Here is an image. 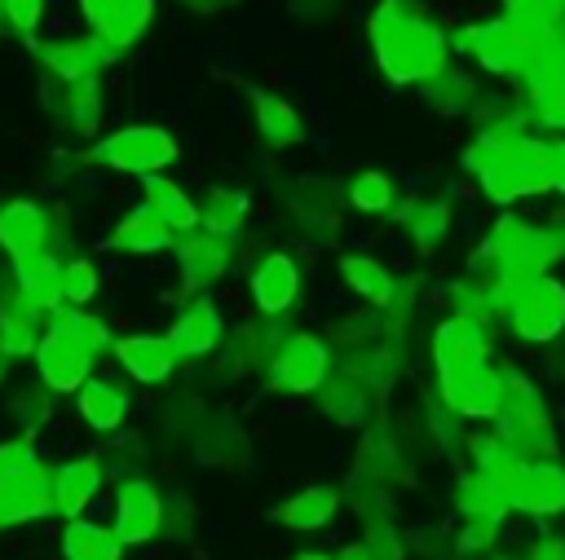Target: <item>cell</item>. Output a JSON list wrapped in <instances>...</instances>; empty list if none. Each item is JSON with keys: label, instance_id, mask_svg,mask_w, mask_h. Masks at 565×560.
I'll return each mask as SVG.
<instances>
[{"label": "cell", "instance_id": "53", "mask_svg": "<svg viewBox=\"0 0 565 560\" xmlns=\"http://www.w3.org/2000/svg\"><path fill=\"white\" fill-rule=\"evenodd\" d=\"M190 529V503L185 498H172L168 507H163V534H185Z\"/></svg>", "mask_w": 565, "mask_h": 560}, {"label": "cell", "instance_id": "50", "mask_svg": "<svg viewBox=\"0 0 565 560\" xmlns=\"http://www.w3.org/2000/svg\"><path fill=\"white\" fill-rule=\"evenodd\" d=\"M556 9H565L561 0H503V18L516 22H547Z\"/></svg>", "mask_w": 565, "mask_h": 560}, {"label": "cell", "instance_id": "54", "mask_svg": "<svg viewBox=\"0 0 565 560\" xmlns=\"http://www.w3.org/2000/svg\"><path fill=\"white\" fill-rule=\"evenodd\" d=\"M287 9H291L296 18H305V22H318V18H331L335 0H287Z\"/></svg>", "mask_w": 565, "mask_h": 560}, {"label": "cell", "instance_id": "18", "mask_svg": "<svg viewBox=\"0 0 565 560\" xmlns=\"http://www.w3.org/2000/svg\"><path fill=\"white\" fill-rule=\"evenodd\" d=\"M247 291H252V304L260 317H287V309L296 304L300 295V265L296 256L287 251H265L247 278Z\"/></svg>", "mask_w": 565, "mask_h": 560}, {"label": "cell", "instance_id": "28", "mask_svg": "<svg viewBox=\"0 0 565 560\" xmlns=\"http://www.w3.org/2000/svg\"><path fill=\"white\" fill-rule=\"evenodd\" d=\"M106 247L110 251H128V256H154L163 247H177V234L146 203H137L124 220H115V229L106 234Z\"/></svg>", "mask_w": 565, "mask_h": 560}, {"label": "cell", "instance_id": "58", "mask_svg": "<svg viewBox=\"0 0 565 560\" xmlns=\"http://www.w3.org/2000/svg\"><path fill=\"white\" fill-rule=\"evenodd\" d=\"M291 560H331V556H327V551H296Z\"/></svg>", "mask_w": 565, "mask_h": 560}, {"label": "cell", "instance_id": "35", "mask_svg": "<svg viewBox=\"0 0 565 560\" xmlns=\"http://www.w3.org/2000/svg\"><path fill=\"white\" fill-rule=\"evenodd\" d=\"M247 216H252V198L238 185H212L199 198V225L207 234H216V238H238V229L247 225Z\"/></svg>", "mask_w": 565, "mask_h": 560}, {"label": "cell", "instance_id": "42", "mask_svg": "<svg viewBox=\"0 0 565 560\" xmlns=\"http://www.w3.org/2000/svg\"><path fill=\"white\" fill-rule=\"evenodd\" d=\"M44 326H49V322L35 317L31 309L0 313V362H4V357H35Z\"/></svg>", "mask_w": 565, "mask_h": 560}, {"label": "cell", "instance_id": "31", "mask_svg": "<svg viewBox=\"0 0 565 560\" xmlns=\"http://www.w3.org/2000/svg\"><path fill=\"white\" fill-rule=\"evenodd\" d=\"M49 110L71 123L75 132H93L102 119V88L97 79H53L49 84Z\"/></svg>", "mask_w": 565, "mask_h": 560}, {"label": "cell", "instance_id": "19", "mask_svg": "<svg viewBox=\"0 0 565 560\" xmlns=\"http://www.w3.org/2000/svg\"><path fill=\"white\" fill-rule=\"evenodd\" d=\"M499 366H472L459 375L437 379V397L459 414V419H494L499 410Z\"/></svg>", "mask_w": 565, "mask_h": 560}, {"label": "cell", "instance_id": "16", "mask_svg": "<svg viewBox=\"0 0 565 560\" xmlns=\"http://www.w3.org/2000/svg\"><path fill=\"white\" fill-rule=\"evenodd\" d=\"M508 507L525 516H561L565 511V467L556 459L521 463L508 481Z\"/></svg>", "mask_w": 565, "mask_h": 560}, {"label": "cell", "instance_id": "47", "mask_svg": "<svg viewBox=\"0 0 565 560\" xmlns=\"http://www.w3.org/2000/svg\"><path fill=\"white\" fill-rule=\"evenodd\" d=\"M102 287V273L88 256H75V260H62V304L71 309H84Z\"/></svg>", "mask_w": 565, "mask_h": 560}, {"label": "cell", "instance_id": "21", "mask_svg": "<svg viewBox=\"0 0 565 560\" xmlns=\"http://www.w3.org/2000/svg\"><path fill=\"white\" fill-rule=\"evenodd\" d=\"M9 273L22 291V300L31 304V313H40L44 322H53L62 313V260L53 251H35L26 260H9Z\"/></svg>", "mask_w": 565, "mask_h": 560}, {"label": "cell", "instance_id": "8", "mask_svg": "<svg viewBox=\"0 0 565 560\" xmlns=\"http://www.w3.org/2000/svg\"><path fill=\"white\" fill-rule=\"evenodd\" d=\"M428 353H433L437 379L459 375V370H472V366H486V362H490L486 322H477V317H441V322L433 326Z\"/></svg>", "mask_w": 565, "mask_h": 560}, {"label": "cell", "instance_id": "14", "mask_svg": "<svg viewBox=\"0 0 565 560\" xmlns=\"http://www.w3.org/2000/svg\"><path fill=\"white\" fill-rule=\"evenodd\" d=\"M168 340H172L177 357H185V362L216 357L221 344H225V317H221L216 300H212V295H194V300H185V304L177 309V322H172Z\"/></svg>", "mask_w": 565, "mask_h": 560}, {"label": "cell", "instance_id": "23", "mask_svg": "<svg viewBox=\"0 0 565 560\" xmlns=\"http://www.w3.org/2000/svg\"><path fill=\"white\" fill-rule=\"evenodd\" d=\"M521 101L539 128H565V53H547L539 71L521 84Z\"/></svg>", "mask_w": 565, "mask_h": 560}, {"label": "cell", "instance_id": "11", "mask_svg": "<svg viewBox=\"0 0 565 560\" xmlns=\"http://www.w3.org/2000/svg\"><path fill=\"white\" fill-rule=\"evenodd\" d=\"M234 265V238H216L207 229L181 234L177 238V269H181V291L194 300L203 295L216 278H225Z\"/></svg>", "mask_w": 565, "mask_h": 560}, {"label": "cell", "instance_id": "56", "mask_svg": "<svg viewBox=\"0 0 565 560\" xmlns=\"http://www.w3.org/2000/svg\"><path fill=\"white\" fill-rule=\"evenodd\" d=\"M185 9H194V13H225V9H234L238 0H181Z\"/></svg>", "mask_w": 565, "mask_h": 560}, {"label": "cell", "instance_id": "4", "mask_svg": "<svg viewBox=\"0 0 565 560\" xmlns=\"http://www.w3.org/2000/svg\"><path fill=\"white\" fill-rule=\"evenodd\" d=\"M481 194L499 207L516 203V198H534L552 190V141L543 137H521L512 146H503L499 163L490 172L477 176Z\"/></svg>", "mask_w": 565, "mask_h": 560}, {"label": "cell", "instance_id": "26", "mask_svg": "<svg viewBox=\"0 0 565 560\" xmlns=\"http://www.w3.org/2000/svg\"><path fill=\"white\" fill-rule=\"evenodd\" d=\"M194 454L207 467H243L252 441L234 414H203V423L194 428Z\"/></svg>", "mask_w": 565, "mask_h": 560}, {"label": "cell", "instance_id": "22", "mask_svg": "<svg viewBox=\"0 0 565 560\" xmlns=\"http://www.w3.org/2000/svg\"><path fill=\"white\" fill-rule=\"evenodd\" d=\"M0 251L9 260H26L35 251H49V212L31 198H9L0 207Z\"/></svg>", "mask_w": 565, "mask_h": 560}, {"label": "cell", "instance_id": "57", "mask_svg": "<svg viewBox=\"0 0 565 560\" xmlns=\"http://www.w3.org/2000/svg\"><path fill=\"white\" fill-rule=\"evenodd\" d=\"M331 560H371V556L362 551V542H344V547H340Z\"/></svg>", "mask_w": 565, "mask_h": 560}, {"label": "cell", "instance_id": "13", "mask_svg": "<svg viewBox=\"0 0 565 560\" xmlns=\"http://www.w3.org/2000/svg\"><path fill=\"white\" fill-rule=\"evenodd\" d=\"M380 401H384V397H380L366 379H358V375H349V370H331L327 384L313 392V406H318L335 428H371L375 414H380Z\"/></svg>", "mask_w": 565, "mask_h": 560}, {"label": "cell", "instance_id": "55", "mask_svg": "<svg viewBox=\"0 0 565 560\" xmlns=\"http://www.w3.org/2000/svg\"><path fill=\"white\" fill-rule=\"evenodd\" d=\"M552 190L565 194V137L552 141Z\"/></svg>", "mask_w": 565, "mask_h": 560}, {"label": "cell", "instance_id": "7", "mask_svg": "<svg viewBox=\"0 0 565 560\" xmlns=\"http://www.w3.org/2000/svg\"><path fill=\"white\" fill-rule=\"evenodd\" d=\"M331 344L327 335H313V331H291L265 362V379L274 392H287V397H313L327 375H331Z\"/></svg>", "mask_w": 565, "mask_h": 560}, {"label": "cell", "instance_id": "36", "mask_svg": "<svg viewBox=\"0 0 565 560\" xmlns=\"http://www.w3.org/2000/svg\"><path fill=\"white\" fill-rule=\"evenodd\" d=\"M463 450H468V472L494 481L503 494H508V481L516 476V467L525 463L499 432H472V437H463Z\"/></svg>", "mask_w": 565, "mask_h": 560}, {"label": "cell", "instance_id": "34", "mask_svg": "<svg viewBox=\"0 0 565 560\" xmlns=\"http://www.w3.org/2000/svg\"><path fill=\"white\" fill-rule=\"evenodd\" d=\"M75 406L93 432H119L128 419V388H119L115 379H88L75 392Z\"/></svg>", "mask_w": 565, "mask_h": 560}, {"label": "cell", "instance_id": "41", "mask_svg": "<svg viewBox=\"0 0 565 560\" xmlns=\"http://www.w3.org/2000/svg\"><path fill=\"white\" fill-rule=\"evenodd\" d=\"M340 278H344V287L353 291V295H362V300H371L375 309L388 300V291H393V273L375 260V256H340Z\"/></svg>", "mask_w": 565, "mask_h": 560}, {"label": "cell", "instance_id": "62", "mask_svg": "<svg viewBox=\"0 0 565 560\" xmlns=\"http://www.w3.org/2000/svg\"><path fill=\"white\" fill-rule=\"evenodd\" d=\"M0 379H4V362H0Z\"/></svg>", "mask_w": 565, "mask_h": 560}, {"label": "cell", "instance_id": "48", "mask_svg": "<svg viewBox=\"0 0 565 560\" xmlns=\"http://www.w3.org/2000/svg\"><path fill=\"white\" fill-rule=\"evenodd\" d=\"M35 459H40V454H35V441H31V437H9V441H0V481L13 476L18 467L35 463Z\"/></svg>", "mask_w": 565, "mask_h": 560}, {"label": "cell", "instance_id": "27", "mask_svg": "<svg viewBox=\"0 0 565 560\" xmlns=\"http://www.w3.org/2000/svg\"><path fill=\"white\" fill-rule=\"evenodd\" d=\"M282 203L291 212V220L300 229H335V212H340V190L335 181H318V176H300L282 190Z\"/></svg>", "mask_w": 565, "mask_h": 560}, {"label": "cell", "instance_id": "60", "mask_svg": "<svg viewBox=\"0 0 565 560\" xmlns=\"http://www.w3.org/2000/svg\"><path fill=\"white\" fill-rule=\"evenodd\" d=\"M450 560H490V556H450Z\"/></svg>", "mask_w": 565, "mask_h": 560}, {"label": "cell", "instance_id": "39", "mask_svg": "<svg viewBox=\"0 0 565 560\" xmlns=\"http://www.w3.org/2000/svg\"><path fill=\"white\" fill-rule=\"evenodd\" d=\"M344 203H349L358 216H384V212L397 207V185H393L388 172H380V168H362V172L349 176V185H344Z\"/></svg>", "mask_w": 565, "mask_h": 560}, {"label": "cell", "instance_id": "63", "mask_svg": "<svg viewBox=\"0 0 565 560\" xmlns=\"http://www.w3.org/2000/svg\"><path fill=\"white\" fill-rule=\"evenodd\" d=\"M561 4H565V0H561Z\"/></svg>", "mask_w": 565, "mask_h": 560}, {"label": "cell", "instance_id": "10", "mask_svg": "<svg viewBox=\"0 0 565 560\" xmlns=\"http://www.w3.org/2000/svg\"><path fill=\"white\" fill-rule=\"evenodd\" d=\"M124 547H141L163 534V498L146 476H124L115 489V525Z\"/></svg>", "mask_w": 565, "mask_h": 560}, {"label": "cell", "instance_id": "43", "mask_svg": "<svg viewBox=\"0 0 565 560\" xmlns=\"http://www.w3.org/2000/svg\"><path fill=\"white\" fill-rule=\"evenodd\" d=\"M150 18H154V0H124V4L115 9V18H110L97 35H102L115 53H124V49H132V44L146 35Z\"/></svg>", "mask_w": 565, "mask_h": 560}, {"label": "cell", "instance_id": "49", "mask_svg": "<svg viewBox=\"0 0 565 560\" xmlns=\"http://www.w3.org/2000/svg\"><path fill=\"white\" fill-rule=\"evenodd\" d=\"M44 18V0H4V22L22 35H31Z\"/></svg>", "mask_w": 565, "mask_h": 560}, {"label": "cell", "instance_id": "40", "mask_svg": "<svg viewBox=\"0 0 565 560\" xmlns=\"http://www.w3.org/2000/svg\"><path fill=\"white\" fill-rule=\"evenodd\" d=\"M344 503L358 511V520H397V503H393V485L366 476V472H349L344 476Z\"/></svg>", "mask_w": 565, "mask_h": 560}, {"label": "cell", "instance_id": "44", "mask_svg": "<svg viewBox=\"0 0 565 560\" xmlns=\"http://www.w3.org/2000/svg\"><path fill=\"white\" fill-rule=\"evenodd\" d=\"M53 322H57V326H62V331H66V335H71V340L84 348V353H93V357H102L106 348H115L110 326H106L97 313H88V309H71V304H66V309H62Z\"/></svg>", "mask_w": 565, "mask_h": 560}, {"label": "cell", "instance_id": "33", "mask_svg": "<svg viewBox=\"0 0 565 560\" xmlns=\"http://www.w3.org/2000/svg\"><path fill=\"white\" fill-rule=\"evenodd\" d=\"M141 203L181 238V234H194L199 229V203L168 176H146L141 181Z\"/></svg>", "mask_w": 565, "mask_h": 560}, {"label": "cell", "instance_id": "20", "mask_svg": "<svg viewBox=\"0 0 565 560\" xmlns=\"http://www.w3.org/2000/svg\"><path fill=\"white\" fill-rule=\"evenodd\" d=\"M115 362L137 379V384H168L172 370H177V348L168 335H154V331H132V335H119L115 340Z\"/></svg>", "mask_w": 565, "mask_h": 560}, {"label": "cell", "instance_id": "45", "mask_svg": "<svg viewBox=\"0 0 565 560\" xmlns=\"http://www.w3.org/2000/svg\"><path fill=\"white\" fill-rule=\"evenodd\" d=\"M424 441L428 445H437V450H459L463 445V428H459V414L433 392V397H424Z\"/></svg>", "mask_w": 565, "mask_h": 560}, {"label": "cell", "instance_id": "32", "mask_svg": "<svg viewBox=\"0 0 565 560\" xmlns=\"http://www.w3.org/2000/svg\"><path fill=\"white\" fill-rule=\"evenodd\" d=\"M393 216L406 225L415 251H424V256L437 251V247L446 243L450 225H455V212H450L446 198H406L402 207H393Z\"/></svg>", "mask_w": 565, "mask_h": 560}, {"label": "cell", "instance_id": "29", "mask_svg": "<svg viewBox=\"0 0 565 560\" xmlns=\"http://www.w3.org/2000/svg\"><path fill=\"white\" fill-rule=\"evenodd\" d=\"M450 507L459 511V525H503V516L512 511L508 507V494L477 476V472H459L455 481V494H450Z\"/></svg>", "mask_w": 565, "mask_h": 560}, {"label": "cell", "instance_id": "52", "mask_svg": "<svg viewBox=\"0 0 565 560\" xmlns=\"http://www.w3.org/2000/svg\"><path fill=\"white\" fill-rule=\"evenodd\" d=\"M124 0H79V13H84V22L93 26V35L115 18V9H119Z\"/></svg>", "mask_w": 565, "mask_h": 560}, {"label": "cell", "instance_id": "1", "mask_svg": "<svg viewBox=\"0 0 565 560\" xmlns=\"http://www.w3.org/2000/svg\"><path fill=\"white\" fill-rule=\"evenodd\" d=\"M366 40L375 66L388 84H424L446 66V26L424 0H380L366 18Z\"/></svg>", "mask_w": 565, "mask_h": 560}, {"label": "cell", "instance_id": "12", "mask_svg": "<svg viewBox=\"0 0 565 560\" xmlns=\"http://www.w3.org/2000/svg\"><path fill=\"white\" fill-rule=\"evenodd\" d=\"M49 511H53V467H44L40 459L0 481V529L31 525Z\"/></svg>", "mask_w": 565, "mask_h": 560}, {"label": "cell", "instance_id": "37", "mask_svg": "<svg viewBox=\"0 0 565 560\" xmlns=\"http://www.w3.org/2000/svg\"><path fill=\"white\" fill-rule=\"evenodd\" d=\"M62 560H124V542L110 525L75 516L62 529Z\"/></svg>", "mask_w": 565, "mask_h": 560}, {"label": "cell", "instance_id": "38", "mask_svg": "<svg viewBox=\"0 0 565 560\" xmlns=\"http://www.w3.org/2000/svg\"><path fill=\"white\" fill-rule=\"evenodd\" d=\"M419 88H424V101H428L433 110H441V115H463V110H472V101H481L472 75L459 71V66H441V71H437L433 79H424Z\"/></svg>", "mask_w": 565, "mask_h": 560}, {"label": "cell", "instance_id": "30", "mask_svg": "<svg viewBox=\"0 0 565 560\" xmlns=\"http://www.w3.org/2000/svg\"><path fill=\"white\" fill-rule=\"evenodd\" d=\"M252 115H256V132L265 137L269 150H287L305 141V119L296 115V106L269 88H252Z\"/></svg>", "mask_w": 565, "mask_h": 560}, {"label": "cell", "instance_id": "3", "mask_svg": "<svg viewBox=\"0 0 565 560\" xmlns=\"http://www.w3.org/2000/svg\"><path fill=\"white\" fill-rule=\"evenodd\" d=\"M547 57V22H516V18H490L477 31V53L472 62L490 71L494 79H512L516 88L539 71Z\"/></svg>", "mask_w": 565, "mask_h": 560}, {"label": "cell", "instance_id": "2", "mask_svg": "<svg viewBox=\"0 0 565 560\" xmlns=\"http://www.w3.org/2000/svg\"><path fill=\"white\" fill-rule=\"evenodd\" d=\"M499 410H494V432L525 459V463H539V459H552L556 454V423L547 414V401L539 392V384L525 375V370H512V366H499Z\"/></svg>", "mask_w": 565, "mask_h": 560}, {"label": "cell", "instance_id": "46", "mask_svg": "<svg viewBox=\"0 0 565 560\" xmlns=\"http://www.w3.org/2000/svg\"><path fill=\"white\" fill-rule=\"evenodd\" d=\"M358 542H362V551L371 560H406L411 556V542H406L397 520H366Z\"/></svg>", "mask_w": 565, "mask_h": 560}, {"label": "cell", "instance_id": "15", "mask_svg": "<svg viewBox=\"0 0 565 560\" xmlns=\"http://www.w3.org/2000/svg\"><path fill=\"white\" fill-rule=\"evenodd\" d=\"M358 472H366V476H375V481H384V485H406V481L415 476V454H411V445L402 441L397 423L375 419V423L362 432V441H358Z\"/></svg>", "mask_w": 565, "mask_h": 560}, {"label": "cell", "instance_id": "59", "mask_svg": "<svg viewBox=\"0 0 565 560\" xmlns=\"http://www.w3.org/2000/svg\"><path fill=\"white\" fill-rule=\"evenodd\" d=\"M490 560H521V556H503V551H490Z\"/></svg>", "mask_w": 565, "mask_h": 560}, {"label": "cell", "instance_id": "9", "mask_svg": "<svg viewBox=\"0 0 565 560\" xmlns=\"http://www.w3.org/2000/svg\"><path fill=\"white\" fill-rule=\"evenodd\" d=\"M93 353H84L57 322H49L44 326V335H40V348H35V370H40V384L49 388V392H79L93 375Z\"/></svg>", "mask_w": 565, "mask_h": 560}, {"label": "cell", "instance_id": "5", "mask_svg": "<svg viewBox=\"0 0 565 560\" xmlns=\"http://www.w3.org/2000/svg\"><path fill=\"white\" fill-rule=\"evenodd\" d=\"M181 146L168 128L159 123H128V128H115L106 132L102 141H93L88 159L110 168V172H128V176H159L168 163H177Z\"/></svg>", "mask_w": 565, "mask_h": 560}, {"label": "cell", "instance_id": "25", "mask_svg": "<svg viewBox=\"0 0 565 560\" xmlns=\"http://www.w3.org/2000/svg\"><path fill=\"white\" fill-rule=\"evenodd\" d=\"M340 503H344V494L335 489V485H327V481H313V485H300L287 503H278L269 516L282 525V529H296V534H318V529H327L335 516H340Z\"/></svg>", "mask_w": 565, "mask_h": 560}, {"label": "cell", "instance_id": "6", "mask_svg": "<svg viewBox=\"0 0 565 560\" xmlns=\"http://www.w3.org/2000/svg\"><path fill=\"white\" fill-rule=\"evenodd\" d=\"M516 340L525 344H552L565 331V282L552 273L525 278L516 287H508L503 295V313H499Z\"/></svg>", "mask_w": 565, "mask_h": 560}, {"label": "cell", "instance_id": "17", "mask_svg": "<svg viewBox=\"0 0 565 560\" xmlns=\"http://www.w3.org/2000/svg\"><path fill=\"white\" fill-rule=\"evenodd\" d=\"M35 57L49 79H97V71H106L119 53L102 35H79V40H44Z\"/></svg>", "mask_w": 565, "mask_h": 560}, {"label": "cell", "instance_id": "51", "mask_svg": "<svg viewBox=\"0 0 565 560\" xmlns=\"http://www.w3.org/2000/svg\"><path fill=\"white\" fill-rule=\"evenodd\" d=\"M521 560H565V534H539L521 551Z\"/></svg>", "mask_w": 565, "mask_h": 560}, {"label": "cell", "instance_id": "24", "mask_svg": "<svg viewBox=\"0 0 565 560\" xmlns=\"http://www.w3.org/2000/svg\"><path fill=\"white\" fill-rule=\"evenodd\" d=\"M102 481H106L102 454H79V459H71V463H57V467H53V511L66 516V520H75V516L97 498Z\"/></svg>", "mask_w": 565, "mask_h": 560}, {"label": "cell", "instance_id": "61", "mask_svg": "<svg viewBox=\"0 0 565 560\" xmlns=\"http://www.w3.org/2000/svg\"><path fill=\"white\" fill-rule=\"evenodd\" d=\"M0 22H4V0H0Z\"/></svg>", "mask_w": 565, "mask_h": 560}]
</instances>
